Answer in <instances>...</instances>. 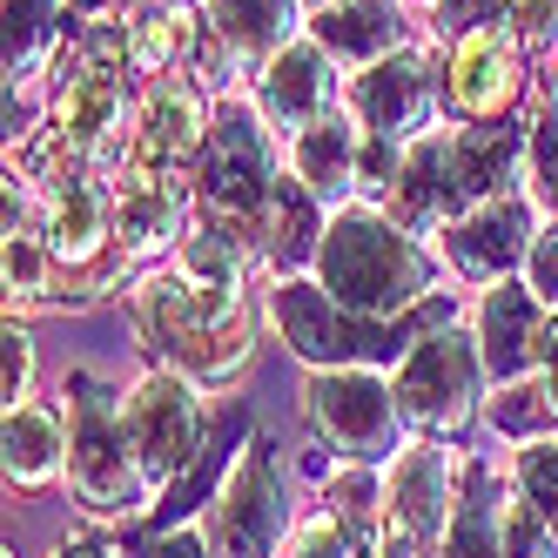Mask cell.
<instances>
[{"mask_svg":"<svg viewBox=\"0 0 558 558\" xmlns=\"http://www.w3.org/2000/svg\"><path fill=\"white\" fill-rule=\"evenodd\" d=\"M538 377H545V397H551V411H558V316H551V330H545V364H538Z\"/></svg>","mask_w":558,"mask_h":558,"instance_id":"d590c367","label":"cell"},{"mask_svg":"<svg viewBox=\"0 0 558 558\" xmlns=\"http://www.w3.org/2000/svg\"><path fill=\"white\" fill-rule=\"evenodd\" d=\"M330 108H343L337 101V61L316 41H290L276 61L256 68V114L269 122L276 142L303 135L310 122H324Z\"/></svg>","mask_w":558,"mask_h":558,"instance_id":"e0dca14e","label":"cell"},{"mask_svg":"<svg viewBox=\"0 0 558 558\" xmlns=\"http://www.w3.org/2000/svg\"><path fill=\"white\" fill-rule=\"evenodd\" d=\"M505 558H558V532L518 492L505 498Z\"/></svg>","mask_w":558,"mask_h":558,"instance_id":"f546056e","label":"cell"},{"mask_svg":"<svg viewBox=\"0 0 558 558\" xmlns=\"http://www.w3.org/2000/svg\"><path fill=\"white\" fill-rule=\"evenodd\" d=\"M129 316L155 364L182 371L203 390H229L250 371V350H256L250 276H195L182 263H155L135 276Z\"/></svg>","mask_w":558,"mask_h":558,"instance_id":"6da1fadb","label":"cell"},{"mask_svg":"<svg viewBox=\"0 0 558 558\" xmlns=\"http://www.w3.org/2000/svg\"><path fill=\"white\" fill-rule=\"evenodd\" d=\"M68 492L95 525H122V518L155 511L135 464L122 384H101L95 371H68Z\"/></svg>","mask_w":558,"mask_h":558,"instance_id":"277c9868","label":"cell"},{"mask_svg":"<svg viewBox=\"0 0 558 558\" xmlns=\"http://www.w3.org/2000/svg\"><path fill=\"white\" fill-rule=\"evenodd\" d=\"M492 430L511 437V445H532V437H551L558 430V411L545 397V377H518V384H498L492 404H485Z\"/></svg>","mask_w":558,"mask_h":558,"instance_id":"484cf974","label":"cell"},{"mask_svg":"<svg viewBox=\"0 0 558 558\" xmlns=\"http://www.w3.org/2000/svg\"><path fill=\"white\" fill-rule=\"evenodd\" d=\"M209 95L189 82V74H162L148 82L142 101H135V142H129V162H148V169H182L203 155L209 142Z\"/></svg>","mask_w":558,"mask_h":558,"instance_id":"ac0fdd59","label":"cell"},{"mask_svg":"<svg viewBox=\"0 0 558 558\" xmlns=\"http://www.w3.org/2000/svg\"><path fill=\"white\" fill-rule=\"evenodd\" d=\"M209 34V14H195L189 0H162V8H135L129 14V68L162 82V74H189L195 48Z\"/></svg>","mask_w":558,"mask_h":558,"instance_id":"7402d4cb","label":"cell"},{"mask_svg":"<svg viewBox=\"0 0 558 558\" xmlns=\"http://www.w3.org/2000/svg\"><path fill=\"white\" fill-rule=\"evenodd\" d=\"M82 8H108V0H82Z\"/></svg>","mask_w":558,"mask_h":558,"instance_id":"74e56055","label":"cell"},{"mask_svg":"<svg viewBox=\"0 0 558 558\" xmlns=\"http://www.w3.org/2000/svg\"><path fill=\"white\" fill-rule=\"evenodd\" d=\"M303 417L310 437L324 451L350 458V464H390L411 445L404 411H397V390L377 364H350V371H316L303 390Z\"/></svg>","mask_w":558,"mask_h":558,"instance_id":"ba28073f","label":"cell"},{"mask_svg":"<svg viewBox=\"0 0 558 558\" xmlns=\"http://www.w3.org/2000/svg\"><path fill=\"white\" fill-rule=\"evenodd\" d=\"M203 525H209L216 558H276L290 545L296 511H290V485H283V458H276L269 437H250L235 451L216 505L203 511Z\"/></svg>","mask_w":558,"mask_h":558,"instance_id":"8fae6325","label":"cell"},{"mask_svg":"<svg viewBox=\"0 0 558 558\" xmlns=\"http://www.w3.org/2000/svg\"><path fill=\"white\" fill-rule=\"evenodd\" d=\"M316 283H324L350 316L371 324H404L411 310L437 296V263L404 222H390L377 203L330 209L324 250H316Z\"/></svg>","mask_w":558,"mask_h":558,"instance_id":"7a4b0ae2","label":"cell"},{"mask_svg":"<svg viewBox=\"0 0 558 558\" xmlns=\"http://www.w3.org/2000/svg\"><path fill=\"white\" fill-rule=\"evenodd\" d=\"M464 451H445V437H411L384 464V525L371 558H437L458 518Z\"/></svg>","mask_w":558,"mask_h":558,"instance_id":"8992f818","label":"cell"},{"mask_svg":"<svg viewBox=\"0 0 558 558\" xmlns=\"http://www.w3.org/2000/svg\"><path fill=\"white\" fill-rule=\"evenodd\" d=\"M310 41L343 68H371L404 48V14H397V0H343L310 21Z\"/></svg>","mask_w":558,"mask_h":558,"instance_id":"44dd1931","label":"cell"},{"mask_svg":"<svg viewBox=\"0 0 558 558\" xmlns=\"http://www.w3.org/2000/svg\"><path fill=\"white\" fill-rule=\"evenodd\" d=\"M54 558H122V551H114L108 538H61Z\"/></svg>","mask_w":558,"mask_h":558,"instance_id":"e575fe53","label":"cell"},{"mask_svg":"<svg viewBox=\"0 0 558 558\" xmlns=\"http://www.w3.org/2000/svg\"><path fill=\"white\" fill-rule=\"evenodd\" d=\"M122 411L135 437V464L148 498L162 505V492L209 451V411H203V384H189L169 364H148L135 384H122Z\"/></svg>","mask_w":558,"mask_h":558,"instance_id":"9c48e42d","label":"cell"},{"mask_svg":"<svg viewBox=\"0 0 558 558\" xmlns=\"http://www.w3.org/2000/svg\"><path fill=\"white\" fill-rule=\"evenodd\" d=\"M437 101H445V74H437L430 48H397L371 68L350 74L343 88V108L364 122L371 135H390V142H417L437 129Z\"/></svg>","mask_w":558,"mask_h":558,"instance_id":"4fadbf2b","label":"cell"},{"mask_svg":"<svg viewBox=\"0 0 558 558\" xmlns=\"http://www.w3.org/2000/svg\"><path fill=\"white\" fill-rule=\"evenodd\" d=\"M48 135L74 162H88L95 175L122 169L129 142H135V108L122 95V61H101L88 48H74L61 82H54V101H48Z\"/></svg>","mask_w":558,"mask_h":558,"instance_id":"30bf717a","label":"cell"},{"mask_svg":"<svg viewBox=\"0 0 558 558\" xmlns=\"http://www.w3.org/2000/svg\"><path fill=\"white\" fill-rule=\"evenodd\" d=\"M545 330H551V310L525 283H511V276H505V283L485 290L471 337H477V356H485L492 390L498 384H518V377H538V364H545Z\"/></svg>","mask_w":558,"mask_h":558,"instance_id":"2e32d148","label":"cell"},{"mask_svg":"<svg viewBox=\"0 0 558 558\" xmlns=\"http://www.w3.org/2000/svg\"><path fill=\"white\" fill-rule=\"evenodd\" d=\"M538 95H545V114H558V41L538 54Z\"/></svg>","mask_w":558,"mask_h":558,"instance_id":"836d02e7","label":"cell"},{"mask_svg":"<svg viewBox=\"0 0 558 558\" xmlns=\"http://www.w3.org/2000/svg\"><path fill=\"white\" fill-rule=\"evenodd\" d=\"M8 558H14V545H8Z\"/></svg>","mask_w":558,"mask_h":558,"instance_id":"f35d334b","label":"cell"},{"mask_svg":"<svg viewBox=\"0 0 558 558\" xmlns=\"http://www.w3.org/2000/svg\"><path fill=\"white\" fill-rule=\"evenodd\" d=\"M61 48V0H8V82H34Z\"/></svg>","mask_w":558,"mask_h":558,"instance_id":"d4e9b609","label":"cell"},{"mask_svg":"<svg viewBox=\"0 0 558 558\" xmlns=\"http://www.w3.org/2000/svg\"><path fill=\"white\" fill-rule=\"evenodd\" d=\"M505 485L525 498L545 525L558 532V430L551 437H532V445H518L511 451V471H505Z\"/></svg>","mask_w":558,"mask_h":558,"instance_id":"4316f807","label":"cell"},{"mask_svg":"<svg viewBox=\"0 0 558 558\" xmlns=\"http://www.w3.org/2000/svg\"><path fill=\"white\" fill-rule=\"evenodd\" d=\"M525 195L545 222H558V114H538L525 129Z\"/></svg>","mask_w":558,"mask_h":558,"instance_id":"83f0119b","label":"cell"},{"mask_svg":"<svg viewBox=\"0 0 558 558\" xmlns=\"http://www.w3.org/2000/svg\"><path fill=\"white\" fill-rule=\"evenodd\" d=\"M525 95V41L518 27L498 14V21H477L451 41V61H445V101L458 122H498L511 114V101Z\"/></svg>","mask_w":558,"mask_h":558,"instance_id":"5bb4252c","label":"cell"},{"mask_svg":"<svg viewBox=\"0 0 558 558\" xmlns=\"http://www.w3.org/2000/svg\"><path fill=\"white\" fill-rule=\"evenodd\" d=\"M0 397H8V411L34 397V337L14 316H8V337H0Z\"/></svg>","mask_w":558,"mask_h":558,"instance_id":"4dcf8cb0","label":"cell"},{"mask_svg":"<svg viewBox=\"0 0 558 558\" xmlns=\"http://www.w3.org/2000/svg\"><path fill=\"white\" fill-rule=\"evenodd\" d=\"M532 209L525 195H492V203L464 209L445 235H437V250H445V263L464 276V283H505L511 269H525L532 256Z\"/></svg>","mask_w":558,"mask_h":558,"instance_id":"9a60e30c","label":"cell"},{"mask_svg":"<svg viewBox=\"0 0 558 558\" xmlns=\"http://www.w3.org/2000/svg\"><path fill=\"white\" fill-rule=\"evenodd\" d=\"M203 14L229 41V54L256 74L263 61H276L296 41V14L303 8H296V0H203Z\"/></svg>","mask_w":558,"mask_h":558,"instance_id":"603a6c76","label":"cell"},{"mask_svg":"<svg viewBox=\"0 0 558 558\" xmlns=\"http://www.w3.org/2000/svg\"><path fill=\"white\" fill-rule=\"evenodd\" d=\"M142 558H216V545H209L203 518H189V525H175V532H155Z\"/></svg>","mask_w":558,"mask_h":558,"instance_id":"d6a6232c","label":"cell"},{"mask_svg":"<svg viewBox=\"0 0 558 558\" xmlns=\"http://www.w3.org/2000/svg\"><path fill=\"white\" fill-rule=\"evenodd\" d=\"M356 162H364V122H356L350 108H330L324 122H310L303 135L283 142V169L324 209H343L350 195H356Z\"/></svg>","mask_w":558,"mask_h":558,"instance_id":"d6986e66","label":"cell"},{"mask_svg":"<svg viewBox=\"0 0 558 558\" xmlns=\"http://www.w3.org/2000/svg\"><path fill=\"white\" fill-rule=\"evenodd\" d=\"M525 290L558 316V222H545L532 235V256H525Z\"/></svg>","mask_w":558,"mask_h":558,"instance_id":"1f68e13d","label":"cell"},{"mask_svg":"<svg viewBox=\"0 0 558 558\" xmlns=\"http://www.w3.org/2000/svg\"><path fill=\"white\" fill-rule=\"evenodd\" d=\"M485 356H477V337L458 330V324H437L424 330L390 371V390H397V411H404V430L411 437H458L485 397Z\"/></svg>","mask_w":558,"mask_h":558,"instance_id":"52a82bcc","label":"cell"},{"mask_svg":"<svg viewBox=\"0 0 558 558\" xmlns=\"http://www.w3.org/2000/svg\"><path fill=\"white\" fill-rule=\"evenodd\" d=\"M303 14H330V8H343V0H296Z\"/></svg>","mask_w":558,"mask_h":558,"instance_id":"8d00e7d4","label":"cell"},{"mask_svg":"<svg viewBox=\"0 0 558 558\" xmlns=\"http://www.w3.org/2000/svg\"><path fill=\"white\" fill-rule=\"evenodd\" d=\"M0 464H8L14 492H48L68 471V417L54 397H27L0 424Z\"/></svg>","mask_w":558,"mask_h":558,"instance_id":"ffe728a7","label":"cell"},{"mask_svg":"<svg viewBox=\"0 0 558 558\" xmlns=\"http://www.w3.org/2000/svg\"><path fill=\"white\" fill-rule=\"evenodd\" d=\"M108 203H114V250L129 256V269L142 263H169L189 243V216H195V182H182V169H148V162H122L108 169Z\"/></svg>","mask_w":558,"mask_h":558,"instance_id":"7c38bea8","label":"cell"},{"mask_svg":"<svg viewBox=\"0 0 558 558\" xmlns=\"http://www.w3.org/2000/svg\"><path fill=\"white\" fill-rule=\"evenodd\" d=\"M283 558H371V545L356 538L337 511H310V518H296Z\"/></svg>","mask_w":558,"mask_h":558,"instance_id":"f1b7e54d","label":"cell"},{"mask_svg":"<svg viewBox=\"0 0 558 558\" xmlns=\"http://www.w3.org/2000/svg\"><path fill=\"white\" fill-rule=\"evenodd\" d=\"M276 182H283V155H276L269 122L250 101H222L203 155H195V222L235 235V243L256 256Z\"/></svg>","mask_w":558,"mask_h":558,"instance_id":"5b68a950","label":"cell"},{"mask_svg":"<svg viewBox=\"0 0 558 558\" xmlns=\"http://www.w3.org/2000/svg\"><path fill=\"white\" fill-rule=\"evenodd\" d=\"M263 303H269V330L283 337V350L303 356L310 371L384 364V356H404L424 330L451 324V296H430L424 310L404 316V324H371V316H350L316 276H276L263 290Z\"/></svg>","mask_w":558,"mask_h":558,"instance_id":"3957f363","label":"cell"},{"mask_svg":"<svg viewBox=\"0 0 558 558\" xmlns=\"http://www.w3.org/2000/svg\"><path fill=\"white\" fill-rule=\"evenodd\" d=\"M505 498H511V485H498L492 458H464L458 518H451L437 558H505Z\"/></svg>","mask_w":558,"mask_h":558,"instance_id":"cb8c5ba5","label":"cell"}]
</instances>
